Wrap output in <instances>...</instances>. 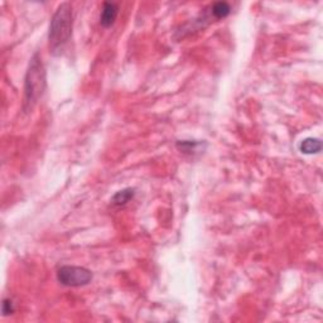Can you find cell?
I'll use <instances>...</instances> for the list:
<instances>
[{"instance_id":"6da1fadb","label":"cell","mask_w":323,"mask_h":323,"mask_svg":"<svg viewBox=\"0 0 323 323\" xmlns=\"http://www.w3.org/2000/svg\"><path fill=\"white\" fill-rule=\"evenodd\" d=\"M72 34V8L70 3H62L57 8L49 24V48L57 53L65 47Z\"/></svg>"},{"instance_id":"7a4b0ae2","label":"cell","mask_w":323,"mask_h":323,"mask_svg":"<svg viewBox=\"0 0 323 323\" xmlns=\"http://www.w3.org/2000/svg\"><path fill=\"white\" fill-rule=\"evenodd\" d=\"M46 89V71L40 54H34L31 59L24 84V110L29 111L34 107Z\"/></svg>"},{"instance_id":"3957f363","label":"cell","mask_w":323,"mask_h":323,"mask_svg":"<svg viewBox=\"0 0 323 323\" xmlns=\"http://www.w3.org/2000/svg\"><path fill=\"white\" fill-rule=\"evenodd\" d=\"M57 279L65 287H82L92 280V273L86 268L66 265L58 269Z\"/></svg>"},{"instance_id":"277c9868","label":"cell","mask_w":323,"mask_h":323,"mask_svg":"<svg viewBox=\"0 0 323 323\" xmlns=\"http://www.w3.org/2000/svg\"><path fill=\"white\" fill-rule=\"evenodd\" d=\"M119 8L115 3H104L101 10V15H100V23L101 26L107 28V27H111L115 23L116 17H118Z\"/></svg>"},{"instance_id":"5b68a950","label":"cell","mask_w":323,"mask_h":323,"mask_svg":"<svg viewBox=\"0 0 323 323\" xmlns=\"http://www.w3.org/2000/svg\"><path fill=\"white\" fill-rule=\"evenodd\" d=\"M301 152L304 154H317L322 149V143L317 138H306L301 143Z\"/></svg>"},{"instance_id":"8992f818","label":"cell","mask_w":323,"mask_h":323,"mask_svg":"<svg viewBox=\"0 0 323 323\" xmlns=\"http://www.w3.org/2000/svg\"><path fill=\"white\" fill-rule=\"evenodd\" d=\"M231 8L229 5V3L226 1H217V3H214L211 5V15L215 18V19H222V18H226L229 14H230Z\"/></svg>"},{"instance_id":"52a82bcc","label":"cell","mask_w":323,"mask_h":323,"mask_svg":"<svg viewBox=\"0 0 323 323\" xmlns=\"http://www.w3.org/2000/svg\"><path fill=\"white\" fill-rule=\"evenodd\" d=\"M134 193L135 192L133 188H125L123 191H119L114 194L111 202L116 206H123L132 200L133 197H134Z\"/></svg>"},{"instance_id":"ba28073f","label":"cell","mask_w":323,"mask_h":323,"mask_svg":"<svg viewBox=\"0 0 323 323\" xmlns=\"http://www.w3.org/2000/svg\"><path fill=\"white\" fill-rule=\"evenodd\" d=\"M198 145H200V143H197V141H189V140H183V141H180V143L177 144L178 148H180L181 150L185 153L194 152Z\"/></svg>"},{"instance_id":"9c48e42d","label":"cell","mask_w":323,"mask_h":323,"mask_svg":"<svg viewBox=\"0 0 323 323\" xmlns=\"http://www.w3.org/2000/svg\"><path fill=\"white\" fill-rule=\"evenodd\" d=\"M3 313L4 315H11V313H14V306H13V302L8 298H5L3 301Z\"/></svg>"}]
</instances>
